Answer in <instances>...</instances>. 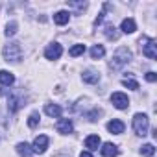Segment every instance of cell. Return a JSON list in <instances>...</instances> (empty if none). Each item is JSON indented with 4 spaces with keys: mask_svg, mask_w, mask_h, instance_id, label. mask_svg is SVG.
<instances>
[{
    "mask_svg": "<svg viewBox=\"0 0 157 157\" xmlns=\"http://www.w3.org/2000/svg\"><path fill=\"white\" fill-rule=\"evenodd\" d=\"M129 61H131V52H129L126 46H120V48L113 54L111 67H113V68H120V67H124V65L129 63Z\"/></svg>",
    "mask_w": 157,
    "mask_h": 157,
    "instance_id": "obj_1",
    "label": "cell"
},
{
    "mask_svg": "<svg viewBox=\"0 0 157 157\" xmlns=\"http://www.w3.org/2000/svg\"><path fill=\"white\" fill-rule=\"evenodd\" d=\"M148 128H150L148 117L144 113H137L133 117V129H135V133L140 135V137H144V135H148Z\"/></svg>",
    "mask_w": 157,
    "mask_h": 157,
    "instance_id": "obj_2",
    "label": "cell"
},
{
    "mask_svg": "<svg viewBox=\"0 0 157 157\" xmlns=\"http://www.w3.org/2000/svg\"><path fill=\"white\" fill-rule=\"evenodd\" d=\"M4 59L6 61H19L21 56H22V50H21V44L19 43H10L4 46Z\"/></svg>",
    "mask_w": 157,
    "mask_h": 157,
    "instance_id": "obj_3",
    "label": "cell"
},
{
    "mask_svg": "<svg viewBox=\"0 0 157 157\" xmlns=\"http://www.w3.org/2000/svg\"><path fill=\"white\" fill-rule=\"evenodd\" d=\"M140 46H142V54L148 57V59H155L157 57V44L153 39H140Z\"/></svg>",
    "mask_w": 157,
    "mask_h": 157,
    "instance_id": "obj_4",
    "label": "cell"
},
{
    "mask_svg": "<svg viewBox=\"0 0 157 157\" xmlns=\"http://www.w3.org/2000/svg\"><path fill=\"white\" fill-rule=\"evenodd\" d=\"M111 102L117 109H128L129 105V98L124 94V93H113L111 94Z\"/></svg>",
    "mask_w": 157,
    "mask_h": 157,
    "instance_id": "obj_5",
    "label": "cell"
},
{
    "mask_svg": "<svg viewBox=\"0 0 157 157\" xmlns=\"http://www.w3.org/2000/svg\"><path fill=\"white\" fill-rule=\"evenodd\" d=\"M46 148H48V137H46V135H39V137H35L32 150H33L35 153H44Z\"/></svg>",
    "mask_w": 157,
    "mask_h": 157,
    "instance_id": "obj_6",
    "label": "cell"
},
{
    "mask_svg": "<svg viewBox=\"0 0 157 157\" xmlns=\"http://www.w3.org/2000/svg\"><path fill=\"white\" fill-rule=\"evenodd\" d=\"M61 52H63V48H61V44H57V43H54V44H50L46 50H44V57L46 59H59V56H61Z\"/></svg>",
    "mask_w": 157,
    "mask_h": 157,
    "instance_id": "obj_7",
    "label": "cell"
},
{
    "mask_svg": "<svg viewBox=\"0 0 157 157\" xmlns=\"http://www.w3.org/2000/svg\"><path fill=\"white\" fill-rule=\"evenodd\" d=\"M56 129H57L59 133H63V135L70 133V131H72V120H70V118H61V120L56 124Z\"/></svg>",
    "mask_w": 157,
    "mask_h": 157,
    "instance_id": "obj_8",
    "label": "cell"
},
{
    "mask_svg": "<svg viewBox=\"0 0 157 157\" xmlns=\"http://www.w3.org/2000/svg\"><path fill=\"white\" fill-rule=\"evenodd\" d=\"M124 122L122 120H118V118H113L109 124H107V129L111 131V133H115V135H120V133H124Z\"/></svg>",
    "mask_w": 157,
    "mask_h": 157,
    "instance_id": "obj_9",
    "label": "cell"
},
{
    "mask_svg": "<svg viewBox=\"0 0 157 157\" xmlns=\"http://www.w3.org/2000/svg\"><path fill=\"white\" fill-rule=\"evenodd\" d=\"M100 151H102L104 157H115V155H118V146L113 144V142H105Z\"/></svg>",
    "mask_w": 157,
    "mask_h": 157,
    "instance_id": "obj_10",
    "label": "cell"
},
{
    "mask_svg": "<svg viewBox=\"0 0 157 157\" xmlns=\"http://www.w3.org/2000/svg\"><path fill=\"white\" fill-rule=\"evenodd\" d=\"M24 105V100L21 98V96H10V100H8V107H10V111L11 113H15L19 107H22Z\"/></svg>",
    "mask_w": 157,
    "mask_h": 157,
    "instance_id": "obj_11",
    "label": "cell"
},
{
    "mask_svg": "<svg viewBox=\"0 0 157 157\" xmlns=\"http://www.w3.org/2000/svg\"><path fill=\"white\" fill-rule=\"evenodd\" d=\"M15 82V76L8 70H0V83H2L4 87H10L11 83Z\"/></svg>",
    "mask_w": 157,
    "mask_h": 157,
    "instance_id": "obj_12",
    "label": "cell"
},
{
    "mask_svg": "<svg viewBox=\"0 0 157 157\" xmlns=\"http://www.w3.org/2000/svg\"><path fill=\"white\" fill-rule=\"evenodd\" d=\"M120 30H122L124 33H133V32L137 30V24H135V21H133V19H124V21H122Z\"/></svg>",
    "mask_w": 157,
    "mask_h": 157,
    "instance_id": "obj_13",
    "label": "cell"
},
{
    "mask_svg": "<svg viewBox=\"0 0 157 157\" xmlns=\"http://www.w3.org/2000/svg\"><path fill=\"white\" fill-rule=\"evenodd\" d=\"M68 19H70V13H67V11H57V13L54 15V22H56V24H59V26L67 24V22H68Z\"/></svg>",
    "mask_w": 157,
    "mask_h": 157,
    "instance_id": "obj_14",
    "label": "cell"
},
{
    "mask_svg": "<svg viewBox=\"0 0 157 157\" xmlns=\"http://www.w3.org/2000/svg\"><path fill=\"white\" fill-rule=\"evenodd\" d=\"M85 146H87L89 150H98V146H100V137H98V135H89V137L85 139Z\"/></svg>",
    "mask_w": 157,
    "mask_h": 157,
    "instance_id": "obj_15",
    "label": "cell"
},
{
    "mask_svg": "<svg viewBox=\"0 0 157 157\" xmlns=\"http://www.w3.org/2000/svg\"><path fill=\"white\" fill-rule=\"evenodd\" d=\"M82 78H83V82H87V83H98V80H100V76L96 72H93V70H85L82 74Z\"/></svg>",
    "mask_w": 157,
    "mask_h": 157,
    "instance_id": "obj_16",
    "label": "cell"
},
{
    "mask_svg": "<svg viewBox=\"0 0 157 157\" xmlns=\"http://www.w3.org/2000/svg\"><path fill=\"white\" fill-rule=\"evenodd\" d=\"M44 111H46V115L48 117H52V118H57V117H61V107L59 105H52V104H48L46 107H44Z\"/></svg>",
    "mask_w": 157,
    "mask_h": 157,
    "instance_id": "obj_17",
    "label": "cell"
},
{
    "mask_svg": "<svg viewBox=\"0 0 157 157\" xmlns=\"http://www.w3.org/2000/svg\"><path fill=\"white\" fill-rule=\"evenodd\" d=\"M104 54H105V48L102 44H94L91 48V57L93 59H100V57H104Z\"/></svg>",
    "mask_w": 157,
    "mask_h": 157,
    "instance_id": "obj_18",
    "label": "cell"
},
{
    "mask_svg": "<svg viewBox=\"0 0 157 157\" xmlns=\"http://www.w3.org/2000/svg\"><path fill=\"white\" fill-rule=\"evenodd\" d=\"M17 151H19L22 157H32V151H33V150H32L26 142H19V144H17Z\"/></svg>",
    "mask_w": 157,
    "mask_h": 157,
    "instance_id": "obj_19",
    "label": "cell"
},
{
    "mask_svg": "<svg viewBox=\"0 0 157 157\" xmlns=\"http://www.w3.org/2000/svg\"><path fill=\"white\" fill-rule=\"evenodd\" d=\"M104 32H105V35H107L109 39H113V41L118 39V32H117V28H115L113 24H105V30H104Z\"/></svg>",
    "mask_w": 157,
    "mask_h": 157,
    "instance_id": "obj_20",
    "label": "cell"
},
{
    "mask_svg": "<svg viewBox=\"0 0 157 157\" xmlns=\"http://www.w3.org/2000/svg\"><path fill=\"white\" fill-rule=\"evenodd\" d=\"M83 52H85V44H74V46L70 48L68 54H70L72 57H76V56H82Z\"/></svg>",
    "mask_w": 157,
    "mask_h": 157,
    "instance_id": "obj_21",
    "label": "cell"
},
{
    "mask_svg": "<svg viewBox=\"0 0 157 157\" xmlns=\"http://www.w3.org/2000/svg\"><path fill=\"white\" fill-rule=\"evenodd\" d=\"M39 118H41V117H39V113H37V111H33V113L28 117V126H30V128H37V126H39Z\"/></svg>",
    "mask_w": 157,
    "mask_h": 157,
    "instance_id": "obj_22",
    "label": "cell"
},
{
    "mask_svg": "<svg viewBox=\"0 0 157 157\" xmlns=\"http://www.w3.org/2000/svg\"><path fill=\"white\" fill-rule=\"evenodd\" d=\"M140 153H142V155H146V157H151V155L155 153V148H153V144H144V146L140 148Z\"/></svg>",
    "mask_w": 157,
    "mask_h": 157,
    "instance_id": "obj_23",
    "label": "cell"
},
{
    "mask_svg": "<svg viewBox=\"0 0 157 157\" xmlns=\"http://www.w3.org/2000/svg\"><path fill=\"white\" fill-rule=\"evenodd\" d=\"M122 83H124V87H128V89H133V91L139 89V83H137L135 80H131V78H124Z\"/></svg>",
    "mask_w": 157,
    "mask_h": 157,
    "instance_id": "obj_24",
    "label": "cell"
},
{
    "mask_svg": "<svg viewBox=\"0 0 157 157\" xmlns=\"http://www.w3.org/2000/svg\"><path fill=\"white\" fill-rule=\"evenodd\" d=\"M15 33H17V22H10L6 26V35L10 37V35H15Z\"/></svg>",
    "mask_w": 157,
    "mask_h": 157,
    "instance_id": "obj_25",
    "label": "cell"
},
{
    "mask_svg": "<svg viewBox=\"0 0 157 157\" xmlns=\"http://www.w3.org/2000/svg\"><path fill=\"white\" fill-rule=\"evenodd\" d=\"M146 80H148L150 83H153V82L157 80V74H155V72H148V74H146Z\"/></svg>",
    "mask_w": 157,
    "mask_h": 157,
    "instance_id": "obj_26",
    "label": "cell"
},
{
    "mask_svg": "<svg viewBox=\"0 0 157 157\" xmlns=\"http://www.w3.org/2000/svg\"><path fill=\"white\" fill-rule=\"evenodd\" d=\"M96 117H100V111H98V109H94L93 113H89V118H91V120H96Z\"/></svg>",
    "mask_w": 157,
    "mask_h": 157,
    "instance_id": "obj_27",
    "label": "cell"
},
{
    "mask_svg": "<svg viewBox=\"0 0 157 157\" xmlns=\"http://www.w3.org/2000/svg\"><path fill=\"white\" fill-rule=\"evenodd\" d=\"M80 157H93V153H91V151H82Z\"/></svg>",
    "mask_w": 157,
    "mask_h": 157,
    "instance_id": "obj_28",
    "label": "cell"
},
{
    "mask_svg": "<svg viewBox=\"0 0 157 157\" xmlns=\"http://www.w3.org/2000/svg\"><path fill=\"white\" fill-rule=\"evenodd\" d=\"M56 157H70V155H65V153H59V155H56Z\"/></svg>",
    "mask_w": 157,
    "mask_h": 157,
    "instance_id": "obj_29",
    "label": "cell"
}]
</instances>
